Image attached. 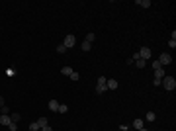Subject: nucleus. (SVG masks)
<instances>
[{"mask_svg":"<svg viewBox=\"0 0 176 131\" xmlns=\"http://www.w3.org/2000/svg\"><path fill=\"white\" fill-rule=\"evenodd\" d=\"M145 120L147 121H155L157 120V114H155V112H147V114H145Z\"/></svg>","mask_w":176,"mask_h":131,"instance_id":"nucleus-12","label":"nucleus"},{"mask_svg":"<svg viewBox=\"0 0 176 131\" xmlns=\"http://www.w3.org/2000/svg\"><path fill=\"white\" fill-rule=\"evenodd\" d=\"M161 86H165L168 92H172L176 88V80H174V77H165L163 80H161Z\"/></svg>","mask_w":176,"mask_h":131,"instance_id":"nucleus-1","label":"nucleus"},{"mask_svg":"<svg viewBox=\"0 0 176 131\" xmlns=\"http://www.w3.org/2000/svg\"><path fill=\"white\" fill-rule=\"evenodd\" d=\"M135 65H137V69H145L147 61H143V59H137V61H135Z\"/></svg>","mask_w":176,"mask_h":131,"instance_id":"nucleus-17","label":"nucleus"},{"mask_svg":"<svg viewBox=\"0 0 176 131\" xmlns=\"http://www.w3.org/2000/svg\"><path fill=\"white\" fill-rule=\"evenodd\" d=\"M63 45H65L67 49H71V47H75V45H77V37H75L73 33H69V35H67V37H65V41H63Z\"/></svg>","mask_w":176,"mask_h":131,"instance_id":"nucleus-2","label":"nucleus"},{"mask_svg":"<svg viewBox=\"0 0 176 131\" xmlns=\"http://www.w3.org/2000/svg\"><path fill=\"white\" fill-rule=\"evenodd\" d=\"M168 45H170V47L174 49V47H176V39H170V41H168Z\"/></svg>","mask_w":176,"mask_h":131,"instance_id":"nucleus-27","label":"nucleus"},{"mask_svg":"<svg viewBox=\"0 0 176 131\" xmlns=\"http://www.w3.org/2000/svg\"><path fill=\"white\" fill-rule=\"evenodd\" d=\"M57 112H59V114H67V112H69V106H67V104H59V110H57Z\"/></svg>","mask_w":176,"mask_h":131,"instance_id":"nucleus-16","label":"nucleus"},{"mask_svg":"<svg viewBox=\"0 0 176 131\" xmlns=\"http://www.w3.org/2000/svg\"><path fill=\"white\" fill-rule=\"evenodd\" d=\"M4 106H6V102H4V98L0 96V108H4Z\"/></svg>","mask_w":176,"mask_h":131,"instance_id":"nucleus-28","label":"nucleus"},{"mask_svg":"<svg viewBox=\"0 0 176 131\" xmlns=\"http://www.w3.org/2000/svg\"><path fill=\"white\" fill-rule=\"evenodd\" d=\"M139 59H143V61H147V59H151V49H149V47H141V49H139Z\"/></svg>","mask_w":176,"mask_h":131,"instance_id":"nucleus-4","label":"nucleus"},{"mask_svg":"<svg viewBox=\"0 0 176 131\" xmlns=\"http://www.w3.org/2000/svg\"><path fill=\"white\" fill-rule=\"evenodd\" d=\"M106 82H108V78H106V77H100L98 78V84H106Z\"/></svg>","mask_w":176,"mask_h":131,"instance_id":"nucleus-25","label":"nucleus"},{"mask_svg":"<svg viewBox=\"0 0 176 131\" xmlns=\"http://www.w3.org/2000/svg\"><path fill=\"white\" fill-rule=\"evenodd\" d=\"M10 123H12V118H10V116H0V125H6V127H8Z\"/></svg>","mask_w":176,"mask_h":131,"instance_id":"nucleus-6","label":"nucleus"},{"mask_svg":"<svg viewBox=\"0 0 176 131\" xmlns=\"http://www.w3.org/2000/svg\"><path fill=\"white\" fill-rule=\"evenodd\" d=\"M137 131H149V129H145V127H141V129H137Z\"/></svg>","mask_w":176,"mask_h":131,"instance_id":"nucleus-30","label":"nucleus"},{"mask_svg":"<svg viewBox=\"0 0 176 131\" xmlns=\"http://www.w3.org/2000/svg\"><path fill=\"white\" fill-rule=\"evenodd\" d=\"M84 41H88V43H92V41H94V33H88V35H86V39H84Z\"/></svg>","mask_w":176,"mask_h":131,"instance_id":"nucleus-22","label":"nucleus"},{"mask_svg":"<svg viewBox=\"0 0 176 131\" xmlns=\"http://www.w3.org/2000/svg\"><path fill=\"white\" fill-rule=\"evenodd\" d=\"M61 73H63L65 77H71V75H73V69H71V67H63V69H61Z\"/></svg>","mask_w":176,"mask_h":131,"instance_id":"nucleus-15","label":"nucleus"},{"mask_svg":"<svg viewBox=\"0 0 176 131\" xmlns=\"http://www.w3.org/2000/svg\"><path fill=\"white\" fill-rule=\"evenodd\" d=\"M71 78H73V80H78V73H77V71H73V75H71Z\"/></svg>","mask_w":176,"mask_h":131,"instance_id":"nucleus-26","label":"nucleus"},{"mask_svg":"<svg viewBox=\"0 0 176 131\" xmlns=\"http://www.w3.org/2000/svg\"><path fill=\"white\" fill-rule=\"evenodd\" d=\"M165 77H166V75H165V69H157V71H155V78H161V80H163Z\"/></svg>","mask_w":176,"mask_h":131,"instance_id":"nucleus-11","label":"nucleus"},{"mask_svg":"<svg viewBox=\"0 0 176 131\" xmlns=\"http://www.w3.org/2000/svg\"><path fill=\"white\" fill-rule=\"evenodd\" d=\"M39 129H41V127L37 125V121H32V123H30V131H39Z\"/></svg>","mask_w":176,"mask_h":131,"instance_id":"nucleus-18","label":"nucleus"},{"mask_svg":"<svg viewBox=\"0 0 176 131\" xmlns=\"http://www.w3.org/2000/svg\"><path fill=\"white\" fill-rule=\"evenodd\" d=\"M2 110V116H10V108L8 106H4V108H0Z\"/></svg>","mask_w":176,"mask_h":131,"instance_id":"nucleus-21","label":"nucleus"},{"mask_svg":"<svg viewBox=\"0 0 176 131\" xmlns=\"http://www.w3.org/2000/svg\"><path fill=\"white\" fill-rule=\"evenodd\" d=\"M37 125H39L41 129H43V127H47V125H49V123H47V118H45V116H41V118L37 120Z\"/></svg>","mask_w":176,"mask_h":131,"instance_id":"nucleus-9","label":"nucleus"},{"mask_svg":"<svg viewBox=\"0 0 176 131\" xmlns=\"http://www.w3.org/2000/svg\"><path fill=\"white\" fill-rule=\"evenodd\" d=\"M80 49H82V51H90V49H92V43H88V41H82V43H80Z\"/></svg>","mask_w":176,"mask_h":131,"instance_id":"nucleus-14","label":"nucleus"},{"mask_svg":"<svg viewBox=\"0 0 176 131\" xmlns=\"http://www.w3.org/2000/svg\"><path fill=\"white\" fill-rule=\"evenodd\" d=\"M153 69H155V71H157V69H163V65H161L159 61H153Z\"/></svg>","mask_w":176,"mask_h":131,"instance_id":"nucleus-24","label":"nucleus"},{"mask_svg":"<svg viewBox=\"0 0 176 131\" xmlns=\"http://www.w3.org/2000/svg\"><path fill=\"white\" fill-rule=\"evenodd\" d=\"M106 86L110 88V90H116V88L120 86V82H118V80H116V78H110V80H108V82H106Z\"/></svg>","mask_w":176,"mask_h":131,"instance_id":"nucleus-5","label":"nucleus"},{"mask_svg":"<svg viewBox=\"0 0 176 131\" xmlns=\"http://www.w3.org/2000/svg\"><path fill=\"white\" fill-rule=\"evenodd\" d=\"M0 116H2V110H0Z\"/></svg>","mask_w":176,"mask_h":131,"instance_id":"nucleus-31","label":"nucleus"},{"mask_svg":"<svg viewBox=\"0 0 176 131\" xmlns=\"http://www.w3.org/2000/svg\"><path fill=\"white\" fill-rule=\"evenodd\" d=\"M10 118H12V121H14V123H18V121L22 120V116H20V114H10Z\"/></svg>","mask_w":176,"mask_h":131,"instance_id":"nucleus-20","label":"nucleus"},{"mask_svg":"<svg viewBox=\"0 0 176 131\" xmlns=\"http://www.w3.org/2000/svg\"><path fill=\"white\" fill-rule=\"evenodd\" d=\"M67 51H69V49H67V47H65V45H63V43H61V45H59V47H57V53H61V55H65Z\"/></svg>","mask_w":176,"mask_h":131,"instance_id":"nucleus-19","label":"nucleus"},{"mask_svg":"<svg viewBox=\"0 0 176 131\" xmlns=\"http://www.w3.org/2000/svg\"><path fill=\"white\" fill-rule=\"evenodd\" d=\"M157 61H159L163 67H165V65H170V63H172V55H170V53H163L159 59H157Z\"/></svg>","mask_w":176,"mask_h":131,"instance_id":"nucleus-3","label":"nucleus"},{"mask_svg":"<svg viewBox=\"0 0 176 131\" xmlns=\"http://www.w3.org/2000/svg\"><path fill=\"white\" fill-rule=\"evenodd\" d=\"M143 125H145V121L141 120V118H137V120H133V127H135V129H141Z\"/></svg>","mask_w":176,"mask_h":131,"instance_id":"nucleus-7","label":"nucleus"},{"mask_svg":"<svg viewBox=\"0 0 176 131\" xmlns=\"http://www.w3.org/2000/svg\"><path fill=\"white\" fill-rule=\"evenodd\" d=\"M137 6H141V8H151V0H137Z\"/></svg>","mask_w":176,"mask_h":131,"instance_id":"nucleus-10","label":"nucleus"},{"mask_svg":"<svg viewBox=\"0 0 176 131\" xmlns=\"http://www.w3.org/2000/svg\"><path fill=\"white\" fill-rule=\"evenodd\" d=\"M49 110H51V112H57V110H59V102H57V100H49Z\"/></svg>","mask_w":176,"mask_h":131,"instance_id":"nucleus-8","label":"nucleus"},{"mask_svg":"<svg viewBox=\"0 0 176 131\" xmlns=\"http://www.w3.org/2000/svg\"><path fill=\"white\" fill-rule=\"evenodd\" d=\"M8 129H10V131H18V125H16V123H14V121H12L10 125H8Z\"/></svg>","mask_w":176,"mask_h":131,"instance_id":"nucleus-23","label":"nucleus"},{"mask_svg":"<svg viewBox=\"0 0 176 131\" xmlns=\"http://www.w3.org/2000/svg\"><path fill=\"white\" fill-rule=\"evenodd\" d=\"M39 131H53V129H51V127L47 125V127H43V129H39Z\"/></svg>","mask_w":176,"mask_h":131,"instance_id":"nucleus-29","label":"nucleus"},{"mask_svg":"<svg viewBox=\"0 0 176 131\" xmlns=\"http://www.w3.org/2000/svg\"><path fill=\"white\" fill-rule=\"evenodd\" d=\"M108 90V86L106 84H96V94H104Z\"/></svg>","mask_w":176,"mask_h":131,"instance_id":"nucleus-13","label":"nucleus"}]
</instances>
